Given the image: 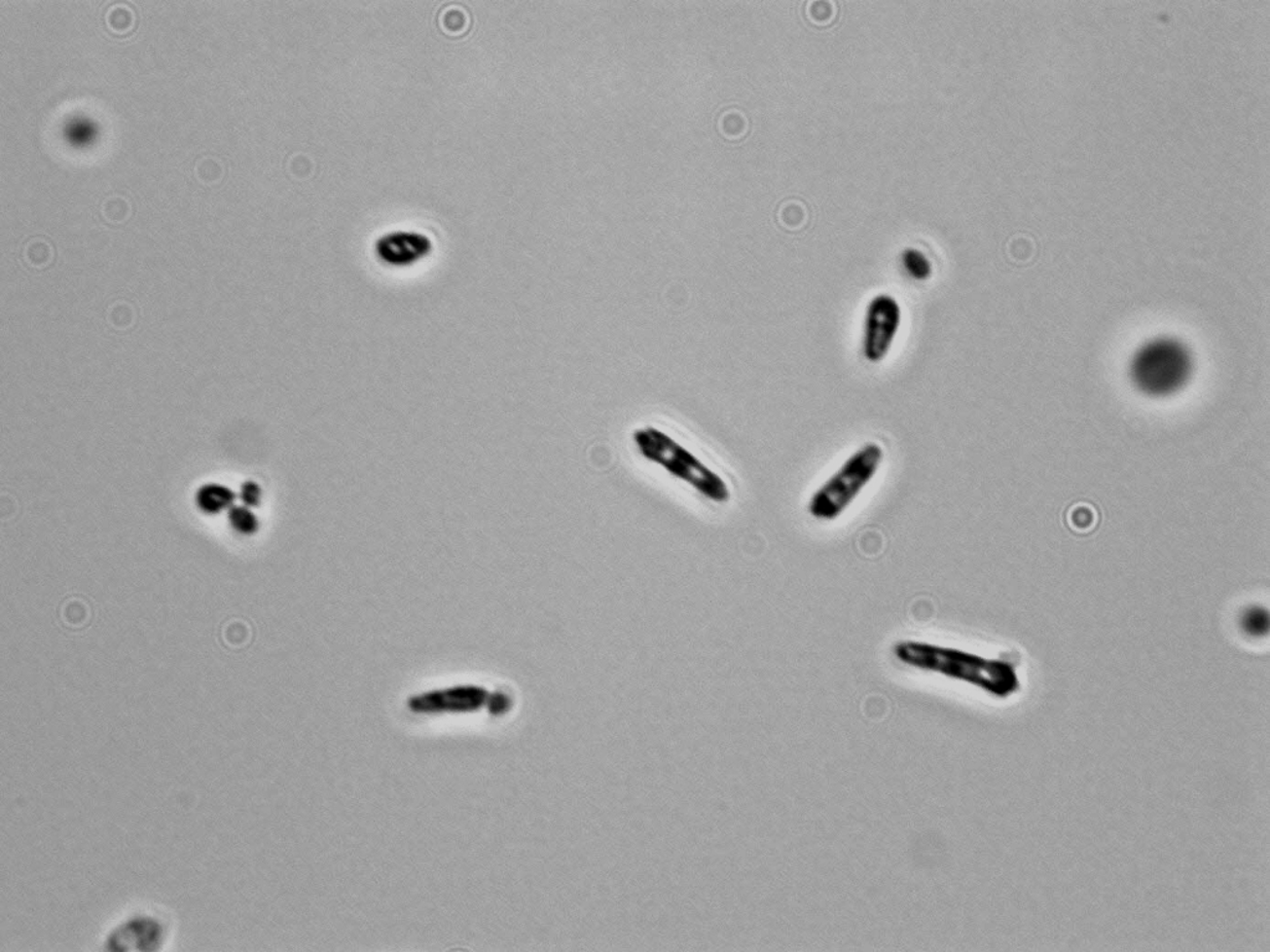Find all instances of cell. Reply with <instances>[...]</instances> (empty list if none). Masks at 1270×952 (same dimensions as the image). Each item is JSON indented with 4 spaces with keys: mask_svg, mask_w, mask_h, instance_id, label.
<instances>
[{
    "mask_svg": "<svg viewBox=\"0 0 1270 952\" xmlns=\"http://www.w3.org/2000/svg\"><path fill=\"white\" fill-rule=\"evenodd\" d=\"M885 451L877 442H867L850 455L830 477L814 492L808 503L810 516L819 522H833L847 512L880 471Z\"/></svg>",
    "mask_w": 1270,
    "mask_h": 952,
    "instance_id": "2",
    "label": "cell"
},
{
    "mask_svg": "<svg viewBox=\"0 0 1270 952\" xmlns=\"http://www.w3.org/2000/svg\"><path fill=\"white\" fill-rule=\"evenodd\" d=\"M432 242L426 235L394 232L382 235L376 242V254L382 263L404 268L430 254Z\"/></svg>",
    "mask_w": 1270,
    "mask_h": 952,
    "instance_id": "7",
    "label": "cell"
},
{
    "mask_svg": "<svg viewBox=\"0 0 1270 952\" xmlns=\"http://www.w3.org/2000/svg\"><path fill=\"white\" fill-rule=\"evenodd\" d=\"M230 527L241 535H252L259 531L260 523L251 508L245 505H233L228 512Z\"/></svg>",
    "mask_w": 1270,
    "mask_h": 952,
    "instance_id": "10",
    "label": "cell"
},
{
    "mask_svg": "<svg viewBox=\"0 0 1270 952\" xmlns=\"http://www.w3.org/2000/svg\"><path fill=\"white\" fill-rule=\"evenodd\" d=\"M198 175L205 182H214L222 177L223 166L214 158H202L197 166Z\"/></svg>",
    "mask_w": 1270,
    "mask_h": 952,
    "instance_id": "14",
    "label": "cell"
},
{
    "mask_svg": "<svg viewBox=\"0 0 1270 952\" xmlns=\"http://www.w3.org/2000/svg\"><path fill=\"white\" fill-rule=\"evenodd\" d=\"M164 935L162 920L152 915H138L121 925L119 931L112 935L110 944H120V950L123 945L127 946L126 950H132V945L136 946L134 950H152L153 945L163 942Z\"/></svg>",
    "mask_w": 1270,
    "mask_h": 952,
    "instance_id": "8",
    "label": "cell"
},
{
    "mask_svg": "<svg viewBox=\"0 0 1270 952\" xmlns=\"http://www.w3.org/2000/svg\"><path fill=\"white\" fill-rule=\"evenodd\" d=\"M103 209H105L110 218L119 219L121 216L124 218V216L127 214L129 205L124 198H110V200L106 201L105 205H103Z\"/></svg>",
    "mask_w": 1270,
    "mask_h": 952,
    "instance_id": "16",
    "label": "cell"
},
{
    "mask_svg": "<svg viewBox=\"0 0 1270 952\" xmlns=\"http://www.w3.org/2000/svg\"><path fill=\"white\" fill-rule=\"evenodd\" d=\"M490 692L475 684L429 690L408 699L409 711L416 714H466L486 708Z\"/></svg>",
    "mask_w": 1270,
    "mask_h": 952,
    "instance_id": "6",
    "label": "cell"
},
{
    "mask_svg": "<svg viewBox=\"0 0 1270 952\" xmlns=\"http://www.w3.org/2000/svg\"><path fill=\"white\" fill-rule=\"evenodd\" d=\"M902 266L905 271L914 279L925 281L930 277L931 264L929 259L923 254L921 250L909 247L902 252Z\"/></svg>",
    "mask_w": 1270,
    "mask_h": 952,
    "instance_id": "11",
    "label": "cell"
},
{
    "mask_svg": "<svg viewBox=\"0 0 1270 952\" xmlns=\"http://www.w3.org/2000/svg\"><path fill=\"white\" fill-rule=\"evenodd\" d=\"M902 324L899 302L889 293H878L864 312L862 351L871 363H881L889 354Z\"/></svg>",
    "mask_w": 1270,
    "mask_h": 952,
    "instance_id": "5",
    "label": "cell"
},
{
    "mask_svg": "<svg viewBox=\"0 0 1270 952\" xmlns=\"http://www.w3.org/2000/svg\"><path fill=\"white\" fill-rule=\"evenodd\" d=\"M236 498V494L229 487L208 484L197 491L196 504L202 513L214 516L232 508Z\"/></svg>",
    "mask_w": 1270,
    "mask_h": 952,
    "instance_id": "9",
    "label": "cell"
},
{
    "mask_svg": "<svg viewBox=\"0 0 1270 952\" xmlns=\"http://www.w3.org/2000/svg\"><path fill=\"white\" fill-rule=\"evenodd\" d=\"M893 654L909 669L971 685L993 697L1007 698L1019 689V678L1010 663L966 649L911 639L897 641Z\"/></svg>",
    "mask_w": 1270,
    "mask_h": 952,
    "instance_id": "1",
    "label": "cell"
},
{
    "mask_svg": "<svg viewBox=\"0 0 1270 952\" xmlns=\"http://www.w3.org/2000/svg\"><path fill=\"white\" fill-rule=\"evenodd\" d=\"M238 498H240L245 507H259L261 500H263V490H261V486L256 484L255 481H246L240 487Z\"/></svg>",
    "mask_w": 1270,
    "mask_h": 952,
    "instance_id": "12",
    "label": "cell"
},
{
    "mask_svg": "<svg viewBox=\"0 0 1270 952\" xmlns=\"http://www.w3.org/2000/svg\"><path fill=\"white\" fill-rule=\"evenodd\" d=\"M511 698L502 692L490 693L488 703H486V710H488L490 715L494 716L506 714V713L511 710Z\"/></svg>",
    "mask_w": 1270,
    "mask_h": 952,
    "instance_id": "13",
    "label": "cell"
},
{
    "mask_svg": "<svg viewBox=\"0 0 1270 952\" xmlns=\"http://www.w3.org/2000/svg\"><path fill=\"white\" fill-rule=\"evenodd\" d=\"M1243 625H1245V629L1249 630L1251 634L1263 635V630L1268 629V616L1263 615L1260 610L1251 611L1249 615L1245 617Z\"/></svg>",
    "mask_w": 1270,
    "mask_h": 952,
    "instance_id": "15",
    "label": "cell"
},
{
    "mask_svg": "<svg viewBox=\"0 0 1270 952\" xmlns=\"http://www.w3.org/2000/svg\"><path fill=\"white\" fill-rule=\"evenodd\" d=\"M633 439L643 458L664 467L670 475L687 482L705 497L718 503L727 502L731 497L722 477L660 428H638Z\"/></svg>",
    "mask_w": 1270,
    "mask_h": 952,
    "instance_id": "3",
    "label": "cell"
},
{
    "mask_svg": "<svg viewBox=\"0 0 1270 952\" xmlns=\"http://www.w3.org/2000/svg\"><path fill=\"white\" fill-rule=\"evenodd\" d=\"M1191 368V355L1181 343L1163 338L1143 346L1134 355L1130 370L1138 389L1151 396H1166L1184 385Z\"/></svg>",
    "mask_w": 1270,
    "mask_h": 952,
    "instance_id": "4",
    "label": "cell"
}]
</instances>
